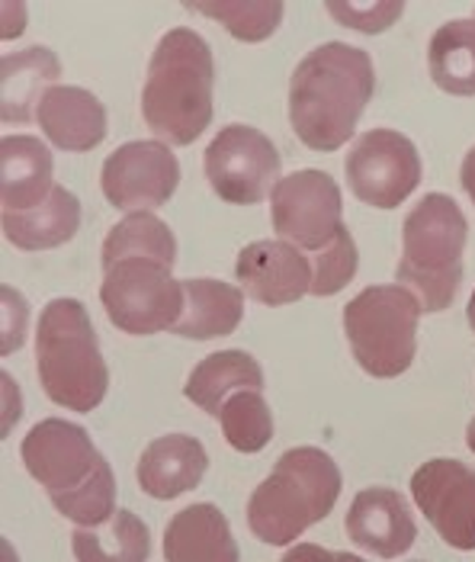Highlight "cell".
Returning a JSON list of instances; mask_svg holds the SVG:
<instances>
[{"label": "cell", "instance_id": "6da1fadb", "mask_svg": "<svg viewBox=\"0 0 475 562\" xmlns=\"http://www.w3.org/2000/svg\"><path fill=\"white\" fill-rule=\"evenodd\" d=\"M376 71L363 48L325 43L312 48L290 78V123L312 151H338L373 100Z\"/></svg>", "mask_w": 475, "mask_h": 562}, {"label": "cell", "instance_id": "7a4b0ae2", "mask_svg": "<svg viewBox=\"0 0 475 562\" xmlns=\"http://www.w3.org/2000/svg\"><path fill=\"white\" fill-rule=\"evenodd\" d=\"M216 61L210 43L177 26L161 36L142 87V116L165 145H190L213 123Z\"/></svg>", "mask_w": 475, "mask_h": 562}, {"label": "cell", "instance_id": "3957f363", "mask_svg": "<svg viewBox=\"0 0 475 562\" xmlns=\"http://www.w3.org/2000/svg\"><path fill=\"white\" fill-rule=\"evenodd\" d=\"M341 470L318 447L286 450L273 473L248 502V527L270 547H290L318 520H325L341 495Z\"/></svg>", "mask_w": 475, "mask_h": 562}, {"label": "cell", "instance_id": "277c9868", "mask_svg": "<svg viewBox=\"0 0 475 562\" xmlns=\"http://www.w3.org/2000/svg\"><path fill=\"white\" fill-rule=\"evenodd\" d=\"M470 222L453 196L428 193L402 225V260L398 280L421 312H443L456 300L463 283V251Z\"/></svg>", "mask_w": 475, "mask_h": 562}, {"label": "cell", "instance_id": "5b68a950", "mask_svg": "<svg viewBox=\"0 0 475 562\" xmlns=\"http://www.w3.org/2000/svg\"><path fill=\"white\" fill-rule=\"evenodd\" d=\"M36 370L45 395L71 412H93L110 390L93 322L78 300H52L39 315Z\"/></svg>", "mask_w": 475, "mask_h": 562}, {"label": "cell", "instance_id": "8992f818", "mask_svg": "<svg viewBox=\"0 0 475 562\" xmlns=\"http://www.w3.org/2000/svg\"><path fill=\"white\" fill-rule=\"evenodd\" d=\"M418 318L421 303L402 283L366 286L344 305V331L357 363L376 380L405 373L418 350Z\"/></svg>", "mask_w": 475, "mask_h": 562}, {"label": "cell", "instance_id": "52a82bcc", "mask_svg": "<svg viewBox=\"0 0 475 562\" xmlns=\"http://www.w3.org/2000/svg\"><path fill=\"white\" fill-rule=\"evenodd\" d=\"M100 300L120 331L158 335L173 331L183 315V283L173 280L165 260L123 258L103 270Z\"/></svg>", "mask_w": 475, "mask_h": 562}, {"label": "cell", "instance_id": "ba28073f", "mask_svg": "<svg viewBox=\"0 0 475 562\" xmlns=\"http://www.w3.org/2000/svg\"><path fill=\"white\" fill-rule=\"evenodd\" d=\"M344 173L360 203L395 210L421 183V155L402 132L370 130L347 151Z\"/></svg>", "mask_w": 475, "mask_h": 562}, {"label": "cell", "instance_id": "9c48e42d", "mask_svg": "<svg viewBox=\"0 0 475 562\" xmlns=\"http://www.w3.org/2000/svg\"><path fill=\"white\" fill-rule=\"evenodd\" d=\"M270 213L276 235L305 255L328 248L344 228V203L338 180L312 168L280 177V183L270 193Z\"/></svg>", "mask_w": 475, "mask_h": 562}, {"label": "cell", "instance_id": "30bf717a", "mask_svg": "<svg viewBox=\"0 0 475 562\" xmlns=\"http://www.w3.org/2000/svg\"><path fill=\"white\" fill-rule=\"evenodd\" d=\"M203 168L218 200L255 206L280 183V151L255 126H225L210 142Z\"/></svg>", "mask_w": 475, "mask_h": 562}, {"label": "cell", "instance_id": "8fae6325", "mask_svg": "<svg viewBox=\"0 0 475 562\" xmlns=\"http://www.w3.org/2000/svg\"><path fill=\"white\" fill-rule=\"evenodd\" d=\"M23 463L30 476L48 492V498H65L78 488H84L90 479L106 463L103 453L93 447L90 434L81 425L45 418L23 437Z\"/></svg>", "mask_w": 475, "mask_h": 562}, {"label": "cell", "instance_id": "7c38bea8", "mask_svg": "<svg viewBox=\"0 0 475 562\" xmlns=\"http://www.w3.org/2000/svg\"><path fill=\"white\" fill-rule=\"evenodd\" d=\"M180 183V165L165 142H126L100 171L103 196L126 213H151L165 206Z\"/></svg>", "mask_w": 475, "mask_h": 562}, {"label": "cell", "instance_id": "4fadbf2b", "mask_svg": "<svg viewBox=\"0 0 475 562\" xmlns=\"http://www.w3.org/2000/svg\"><path fill=\"white\" fill-rule=\"evenodd\" d=\"M411 498L453 550H475V470L460 460H428L411 476Z\"/></svg>", "mask_w": 475, "mask_h": 562}, {"label": "cell", "instance_id": "5bb4252c", "mask_svg": "<svg viewBox=\"0 0 475 562\" xmlns=\"http://www.w3.org/2000/svg\"><path fill=\"white\" fill-rule=\"evenodd\" d=\"M235 277L245 293L263 305H290L312 290V260L290 241H251L241 248Z\"/></svg>", "mask_w": 475, "mask_h": 562}, {"label": "cell", "instance_id": "9a60e30c", "mask_svg": "<svg viewBox=\"0 0 475 562\" xmlns=\"http://www.w3.org/2000/svg\"><path fill=\"white\" fill-rule=\"evenodd\" d=\"M344 530L360 550H370L383 560H398L415 547L418 537L411 508L395 488H363L347 512Z\"/></svg>", "mask_w": 475, "mask_h": 562}, {"label": "cell", "instance_id": "2e32d148", "mask_svg": "<svg viewBox=\"0 0 475 562\" xmlns=\"http://www.w3.org/2000/svg\"><path fill=\"white\" fill-rule=\"evenodd\" d=\"M206 467H210V457L196 437L165 434L142 450L135 476L145 495L158 502H171L177 495L196 488L206 476Z\"/></svg>", "mask_w": 475, "mask_h": 562}, {"label": "cell", "instance_id": "e0dca14e", "mask_svg": "<svg viewBox=\"0 0 475 562\" xmlns=\"http://www.w3.org/2000/svg\"><path fill=\"white\" fill-rule=\"evenodd\" d=\"M36 120L45 138L61 151H90L106 138V110L84 87H52Z\"/></svg>", "mask_w": 475, "mask_h": 562}, {"label": "cell", "instance_id": "ac0fdd59", "mask_svg": "<svg viewBox=\"0 0 475 562\" xmlns=\"http://www.w3.org/2000/svg\"><path fill=\"white\" fill-rule=\"evenodd\" d=\"M52 151L36 135H7L0 142V200L3 213H26L55 190Z\"/></svg>", "mask_w": 475, "mask_h": 562}, {"label": "cell", "instance_id": "d6986e66", "mask_svg": "<svg viewBox=\"0 0 475 562\" xmlns=\"http://www.w3.org/2000/svg\"><path fill=\"white\" fill-rule=\"evenodd\" d=\"M168 562H241L228 518L216 505L200 502L177 512L165 530Z\"/></svg>", "mask_w": 475, "mask_h": 562}, {"label": "cell", "instance_id": "ffe728a7", "mask_svg": "<svg viewBox=\"0 0 475 562\" xmlns=\"http://www.w3.org/2000/svg\"><path fill=\"white\" fill-rule=\"evenodd\" d=\"M58 75H61V61L45 45L3 55V61H0V116H3V123H26L33 116V106L43 103L45 93L58 81Z\"/></svg>", "mask_w": 475, "mask_h": 562}, {"label": "cell", "instance_id": "44dd1931", "mask_svg": "<svg viewBox=\"0 0 475 562\" xmlns=\"http://www.w3.org/2000/svg\"><path fill=\"white\" fill-rule=\"evenodd\" d=\"M245 315V293L222 280H183V315L173 325L177 338L210 341L231 335Z\"/></svg>", "mask_w": 475, "mask_h": 562}, {"label": "cell", "instance_id": "7402d4cb", "mask_svg": "<svg viewBox=\"0 0 475 562\" xmlns=\"http://www.w3.org/2000/svg\"><path fill=\"white\" fill-rule=\"evenodd\" d=\"M81 228V203L71 190L58 187L52 196L26 213H3V235L20 251H48L71 241Z\"/></svg>", "mask_w": 475, "mask_h": 562}, {"label": "cell", "instance_id": "603a6c76", "mask_svg": "<svg viewBox=\"0 0 475 562\" xmlns=\"http://www.w3.org/2000/svg\"><path fill=\"white\" fill-rule=\"evenodd\" d=\"M241 390L263 392L260 363L245 350H218V353H210L206 360H200L193 367V373L183 386V395L196 408H203L206 415L218 418L225 398Z\"/></svg>", "mask_w": 475, "mask_h": 562}, {"label": "cell", "instance_id": "cb8c5ba5", "mask_svg": "<svg viewBox=\"0 0 475 562\" xmlns=\"http://www.w3.org/2000/svg\"><path fill=\"white\" fill-rule=\"evenodd\" d=\"M71 550L78 562H148L151 533L138 515L116 508L100 527H78L71 533Z\"/></svg>", "mask_w": 475, "mask_h": 562}, {"label": "cell", "instance_id": "d4e9b609", "mask_svg": "<svg viewBox=\"0 0 475 562\" xmlns=\"http://www.w3.org/2000/svg\"><path fill=\"white\" fill-rule=\"evenodd\" d=\"M433 85L453 97H475V20H450L431 36Z\"/></svg>", "mask_w": 475, "mask_h": 562}, {"label": "cell", "instance_id": "484cf974", "mask_svg": "<svg viewBox=\"0 0 475 562\" xmlns=\"http://www.w3.org/2000/svg\"><path fill=\"white\" fill-rule=\"evenodd\" d=\"M103 270L123 258H158L165 263L177 260V238L155 213H129L103 241Z\"/></svg>", "mask_w": 475, "mask_h": 562}, {"label": "cell", "instance_id": "4316f807", "mask_svg": "<svg viewBox=\"0 0 475 562\" xmlns=\"http://www.w3.org/2000/svg\"><path fill=\"white\" fill-rule=\"evenodd\" d=\"M225 440L238 453H258L273 440V415L258 390H241L225 398L218 412Z\"/></svg>", "mask_w": 475, "mask_h": 562}, {"label": "cell", "instance_id": "83f0119b", "mask_svg": "<svg viewBox=\"0 0 475 562\" xmlns=\"http://www.w3.org/2000/svg\"><path fill=\"white\" fill-rule=\"evenodd\" d=\"M186 7L218 20L241 43L267 40L283 20V3H186Z\"/></svg>", "mask_w": 475, "mask_h": 562}, {"label": "cell", "instance_id": "f1b7e54d", "mask_svg": "<svg viewBox=\"0 0 475 562\" xmlns=\"http://www.w3.org/2000/svg\"><path fill=\"white\" fill-rule=\"evenodd\" d=\"M61 515L68 520H75L78 527H100L116 515V479L110 463L100 467V473L87 482L84 488L65 495V498H55L52 502Z\"/></svg>", "mask_w": 475, "mask_h": 562}, {"label": "cell", "instance_id": "f546056e", "mask_svg": "<svg viewBox=\"0 0 475 562\" xmlns=\"http://www.w3.org/2000/svg\"><path fill=\"white\" fill-rule=\"evenodd\" d=\"M308 260H312V290H308L312 296L341 293L347 283L357 277V267H360L357 241H353V235L347 228L338 232V238L328 248L308 255Z\"/></svg>", "mask_w": 475, "mask_h": 562}, {"label": "cell", "instance_id": "4dcf8cb0", "mask_svg": "<svg viewBox=\"0 0 475 562\" xmlns=\"http://www.w3.org/2000/svg\"><path fill=\"white\" fill-rule=\"evenodd\" d=\"M405 3H328V13L341 20V26L360 33H383L402 16Z\"/></svg>", "mask_w": 475, "mask_h": 562}, {"label": "cell", "instance_id": "1f68e13d", "mask_svg": "<svg viewBox=\"0 0 475 562\" xmlns=\"http://www.w3.org/2000/svg\"><path fill=\"white\" fill-rule=\"evenodd\" d=\"M280 562H366L360 557H350V553H335V550H325V547H315V543H296L286 550V557Z\"/></svg>", "mask_w": 475, "mask_h": 562}, {"label": "cell", "instance_id": "d6a6232c", "mask_svg": "<svg viewBox=\"0 0 475 562\" xmlns=\"http://www.w3.org/2000/svg\"><path fill=\"white\" fill-rule=\"evenodd\" d=\"M460 180H463V190L470 193V200L475 203V145L470 148V155L463 158V171H460Z\"/></svg>", "mask_w": 475, "mask_h": 562}, {"label": "cell", "instance_id": "836d02e7", "mask_svg": "<svg viewBox=\"0 0 475 562\" xmlns=\"http://www.w3.org/2000/svg\"><path fill=\"white\" fill-rule=\"evenodd\" d=\"M466 443H470V450L475 453V418L470 422V428H466Z\"/></svg>", "mask_w": 475, "mask_h": 562}, {"label": "cell", "instance_id": "e575fe53", "mask_svg": "<svg viewBox=\"0 0 475 562\" xmlns=\"http://www.w3.org/2000/svg\"><path fill=\"white\" fill-rule=\"evenodd\" d=\"M466 318H470V325H473V331H475V293H473V300H470V305H466Z\"/></svg>", "mask_w": 475, "mask_h": 562}]
</instances>
